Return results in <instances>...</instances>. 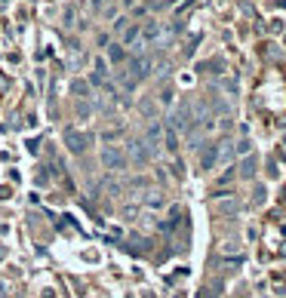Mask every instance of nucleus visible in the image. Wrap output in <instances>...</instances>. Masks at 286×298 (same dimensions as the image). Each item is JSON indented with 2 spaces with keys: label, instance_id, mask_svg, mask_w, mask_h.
Returning <instances> with one entry per match:
<instances>
[{
  "label": "nucleus",
  "instance_id": "15",
  "mask_svg": "<svg viewBox=\"0 0 286 298\" xmlns=\"http://www.w3.org/2000/svg\"><path fill=\"white\" fill-rule=\"evenodd\" d=\"M219 209H222V212H228V209H234V200H222V203H219Z\"/></svg>",
  "mask_w": 286,
  "mask_h": 298
},
{
  "label": "nucleus",
  "instance_id": "14",
  "mask_svg": "<svg viewBox=\"0 0 286 298\" xmlns=\"http://www.w3.org/2000/svg\"><path fill=\"white\" fill-rule=\"evenodd\" d=\"M111 58H114V62H117V58H123V43H117V46L111 49Z\"/></svg>",
  "mask_w": 286,
  "mask_h": 298
},
{
  "label": "nucleus",
  "instance_id": "2",
  "mask_svg": "<svg viewBox=\"0 0 286 298\" xmlns=\"http://www.w3.org/2000/svg\"><path fill=\"white\" fill-rule=\"evenodd\" d=\"M148 68H151V62H148V58H139V55H136V58L129 62V71H132L129 77H132V80L139 83L142 77H148Z\"/></svg>",
  "mask_w": 286,
  "mask_h": 298
},
{
  "label": "nucleus",
  "instance_id": "5",
  "mask_svg": "<svg viewBox=\"0 0 286 298\" xmlns=\"http://www.w3.org/2000/svg\"><path fill=\"white\" fill-rule=\"evenodd\" d=\"M65 138H68V148H71L74 154H83V151H86V138H83V135H77V132H68Z\"/></svg>",
  "mask_w": 286,
  "mask_h": 298
},
{
  "label": "nucleus",
  "instance_id": "11",
  "mask_svg": "<svg viewBox=\"0 0 286 298\" xmlns=\"http://www.w3.org/2000/svg\"><path fill=\"white\" fill-rule=\"evenodd\" d=\"M148 206H151V209H157V206H163V197H160L157 191H151V194H148Z\"/></svg>",
  "mask_w": 286,
  "mask_h": 298
},
{
  "label": "nucleus",
  "instance_id": "8",
  "mask_svg": "<svg viewBox=\"0 0 286 298\" xmlns=\"http://www.w3.org/2000/svg\"><path fill=\"white\" fill-rule=\"evenodd\" d=\"M139 34H142V31H139L136 25H129V28H123V37H120V43H123V46H132Z\"/></svg>",
  "mask_w": 286,
  "mask_h": 298
},
{
  "label": "nucleus",
  "instance_id": "4",
  "mask_svg": "<svg viewBox=\"0 0 286 298\" xmlns=\"http://www.w3.org/2000/svg\"><path fill=\"white\" fill-rule=\"evenodd\" d=\"M129 154H132L136 163H145V160L151 157V148H145V142H132V145H129Z\"/></svg>",
  "mask_w": 286,
  "mask_h": 298
},
{
  "label": "nucleus",
  "instance_id": "13",
  "mask_svg": "<svg viewBox=\"0 0 286 298\" xmlns=\"http://www.w3.org/2000/svg\"><path fill=\"white\" fill-rule=\"evenodd\" d=\"M253 169H256V160H253V157H246V163H243V169H240V172L250 178V175H253Z\"/></svg>",
  "mask_w": 286,
  "mask_h": 298
},
{
  "label": "nucleus",
  "instance_id": "10",
  "mask_svg": "<svg viewBox=\"0 0 286 298\" xmlns=\"http://www.w3.org/2000/svg\"><path fill=\"white\" fill-rule=\"evenodd\" d=\"M71 92H74L77 98H86V95H89V86H86L83 80H74V83H71Z\"/></svg>",
  "mask_w": 286,
  "mask_h": 298
},
{
  "label": "nucleus",
  "instance_id": "9",
  "mask_svg": "<svg viewBox=\"0 0 286 298\" xmlns=\"http://www.w3.org/2000/svg\"><path fill=\"white\" fill-rule=\"evenodd\" d=\"M142 34H145V40H157V37H160V25H157V22H148Z\"/></svg>",
  "mask_w": 286,
  "mask_h": 298
},
{
  "label": "nucleus",
  "instance_id": "3",
  "mask_svg": "<svg viewBox=\"0 0 286 298\" xmlns=\"http://www.w3.org/2000/svg\"><path fill=\"white\" fill-rule=\"evenodd\" d=\"M219 160V145H206V151L200 154V169H213Z\"/></svg>",
  "mask_w": 286,
  "mask_h": 298
},
{
  "label": "nucleus",
  "instance_id": "7",
  "mask_svg": "<svg viewBox=\"0 0 286 298\" xmlns=\"http://www.w3.org/2000/svg\"><path fill=\"white\" fill-rule=\"evenodd\" d=\"M105 77H108V65H105V58L99 55V58H96V74H92V83H105Z\"/></svg>",
  "mask_w": 286,
  "mask_h": 298
},
{
  "label": "nucleus",
  "instance_id": "6",
  "mask_svg": "<svg viewBox=\"0 0 286 298\" xmlns=\"http://www.w3.org/2000/svg\"><path fill=\"white\" fill-rule=\"evenodd\" d=\"M145 145H148L151 151H157V148H160V126H157V123H151V126H148V142H145Z\"/></svg>",
  "mask_w": 286,
  "mask_h": 298
},
{
  "label": "nucleus",
  "instance_id": "1",
  "mask_svg": "<svg viewBox=\"0 0 286 298\" xmlns=\"http://www.w3.org/2000/svg\"><path fill=\"white\" fill-rule=\"evenodd\" d=\"M99 157H102V166H105V169H114V172H117V169H126V157H123L114 145H105Z\"/></svg>",
  "mask_w": 286,
  "mask_h": 298
},
{
  "label": "nucleus",
  "instance_id": "16",
  "mask_svg": "<svg viewBox=\"0 0 286 298\" xmlns=\"http://www.w3.org/2000/svg\"><path fill=\"white\" fill-rule=\"evenodd\" d=\"M166 148H169V151L176 148V135H173V132H166Z\"/></svg>",
  "mask_w": 286,
  "mask_h": 298
},
{
  "label": "nucleus",
  "instance_id": "12",
  "mask_svg": "<svg viewBox=\"0 0 286 298\" xmlns=\"http://www.w3.org/2000/svg\"><path fill=\"white\" fill-rule=\"evenodd\" d=\"M139 108H142V114H145V117H154V114H157V108H154V102H142Z\"/></svg>",
  "mask_w": 286,
  "mask_h": 298
}]
</instances>
